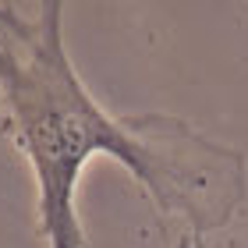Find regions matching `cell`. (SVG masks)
Instances as JSON below:
<instances>
[{
  "label": "cell",
  "instance_id": "1",
  "mask_svg": "<svg viewBox=\"0 0 248 248\" xmlns=\"http://www.w3.org/2000/svg\"><path fill=\"white\" fill-rule=\"evenodd\" d=\"M61 4H43L39 21L0 4V93L15 117L18 142L39 177V227L50 248H85L75 220V181L93 153H114L167 213H188L199 227L231 217L227 167L238 156L206 145L167 156L163 142L185 139L188 128L167 117L114 121L78 82L61 43Z\"/></svg>",
  "mask_w": 248,
  "mask_h": 248
},
{
  "label": "cell",
  "instance_id": "2",
  "mask_svg": "<svg viewBox=\"0 0 248 248\" xmlns=\"http://www.w3.org/2000/svg\"><path fill=\"white\" fill-rule=\"evenodd\" d=\"M177 248H195V241H191V238H181V245H177Z\"/></svg>",
  "mask_w": 248,
  "mask_h": 248
}]
</instances>
